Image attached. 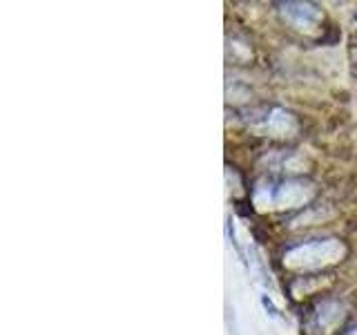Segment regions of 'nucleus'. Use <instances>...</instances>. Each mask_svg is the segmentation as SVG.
<instances>
[]
</instances>
